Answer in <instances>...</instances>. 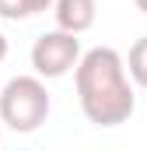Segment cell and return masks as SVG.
Wrapping results in <instances>:
<instances>
[{
	"label": "cell",
	"instance_id": "cell-10",
	"mask_svg": "<svg viewBox=\"0 0 147 151\" xmlns=\"http://www.w3.org/2000/svg\"><path fill=\"white\" fill-rule=\"evenodd\" d=\"M0 123H4V119H0Z\"/></svg>",
	"mask_w": 147,
	"mask_h": 151
},
{
	"label": "cell",
	"instance_id": "cell-2",
	"mask_svg": "<svg viewBox=\"0 0 147 151\" xmlns=\"http://www.w3.org/2000/svg\"><path fill=\"white\" fill-rule=\"evenodd\" d=\"M49 116V91L39 77H14L0 91V119L14 134H32Z\"/></svg>",
	"mask_w": 147,
	"mask_h": 151
},
{
	"label": "cell",
	"instance_id": "cell-7",
	"mask_svg": "<svg viewBox=\"0 0 147 151\" xmlns=\"http://www.w3.org/2000/svg\"><path fill=\"white\" fill-rule=\"evenodd\" d=\"M28 4H32V14H39V11H49L56 0H28Z\"/></svg>",
	"mask_w": 147,
	"mask_h": 151
},
{
	"label": "cell",
	"instance_id": "cell-5",
	"mask_svg": "<svg viewBox=\"0 0 147 151\" xmlns=\"http://www.w3.org/2000/svg\"><path fill=\"white\" fill-rule=\"evenodd\" d=\"M126 67H130V77H133L140 88H147V35L137 39V42L130 46V60H126Z\"/></svg>",
	"mask_w": 147,
	"mask_h": 151
},
{
	"label": "cell",
	"instance_id": "cell-1",
	"mask_svg": "<svg viewBox=\"0 0 147 151\" xmlns=\"http://www.w3.org/2000/svg\"><path fill=\"white\" fill-rule=\"evenodd\" d=\"M77 77V99H81V113L88 116V123L95 127H119L133 116V88L126 77L123 56L109 46H95L81 56V63L74 67Z\"/></svg>",
	"mask_w": 147,
	"mask_h": 151
},
{
	"label": "cell",
	"instance_id": "cell-4",
	"mask_svg": "<svg viewBox=\"0 0 147 151\" xmlns=\"http://www.w3.org/2000/svg\"><path fill=\"white\" fill-rule=\"evenodd\" d=\"M53 14H56V25L67 28L74 35L88 32L98 18V4L95 0H56L53 4Z\"/></svg>",
	"mask_w": 147,
	"mask_h": 151
},
{
	"label": "cell",
	"instance_id": "cell-9",
	"mask_svg": "<svg viewBox=\"0 0 147 151\" xmlns=\"http://www.w3.org/2000/svg\"><path fill=\"white\" fill-rule=\"evenodd\" d=\"M133 4H137V7H140V11L147 14V0H133Z\"/></svg>",
	"mask_w": 147,
	"mask_h": 151
},
{
	"label": "cell",
	"instance_id": "cell-8",
	"mask_svg": "<svg viewBox=\"0 0 147 151\" xmlns=\"http://www.w3.org/2000/svg\"><path fill=\"white\" fill-rule=\"evenodd\" d=\"M4 56H7V39L0 35V60H4Z\"/></svg>",
	"mask_w": 147,
	"mask_h": 151
},
{
	"label": "cell",
	"instance_id": "cell-3",
	"mask_svg": "<svg viewBox=\"0 0 147 151\" xmlns=\"http://www.w3.org/2000/svg\"><path fill=\"white\" fill-rule=\"evenodd\" d=\"M77 63H81V42L67 28L46 32L32 46V67H35L39 77H63V74H70Z\"/></svg>",
	"mask_w": 147,
	"mask_h": 151
},
{
	"label": "cell",
	"instance_id": "cell-6",
	"mask_svg": "<svg viewBox=\"0 0 147 151\" xmlns=\"http://www.w3.org/2000/svg\"><path fill=\"white\" fill-rule=\"evenodd\" d=\"M28 14H32V4H28V0H0V18L21 21V18H28Z\"/></svg>",
	"mask_w": 147,
	"mask_h": 151
}]
</instances>
